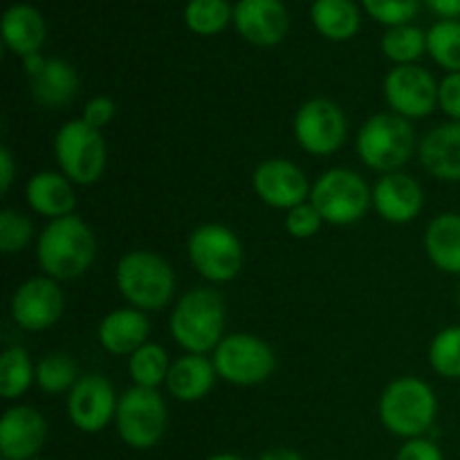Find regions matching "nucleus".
Instances as JSON below:
<instances>
[{"label": "nucleus", "mask_w": 460, "mask_h": 460, "mask_svg": "<svg viewBox=\"0 0 460 460\" xmlns=\"http://www.w3.org/2000/svg\"><path fill=\"white\" fill-rule=\"evenodd\" d=\"M395 460H445V456L436 440L420 436V438L404 440L395 454Z\"/></svg>", "instance_id": "obj_39"}, {"label": "nucleus", "mask_w": 460, "mask_h": 460, "mask_svg": "<svg viewBox=\"0 0 460 460\" xmlns=\"http://www.w3.org/2000/svg\"><path fill=\"white\" fill-rule=\"evenodd\" d=\"M362 7L373 21L386 27L409 25L420 12V0H362Z\"/></svg>", "instance_id": "obj_35"}, {"label": "nucleus", "mask_w": 460, "mask_h": 460, "mask_svg": "<svg viewBox=\"0 0 460 460\" xmlns=\"http://www.w3.org/2000/svg\"><path fill=\"white\" fill-rule=\"evenodd\" d=\"M66 310V295L54 279L39 274L13 290L9 301L12 322L25 332H43L57 326Z\"/></svg>", "instance_id": "obj_13"}, {"label": "nucleus", "mask_w": 460, "mask_h": 460, "mask_svg": "<svg viewBox=\"0 0 460 460\" xmlns=\"http://www.w3.org/2000/svg\"><path fill=\"white\" fill-rule=\"evenodd\" d=\"M54 157L58 171L76 187H90L103 178L108 169V144L103 130L93 128L84 119H70L54 135Z\"/></svg>", "instance_id": "obj_6"}, {"label": "nucleus", "mask_w": 460, "mask_h": 460, "mask_svg": "<svg viewBox=\"0 0 460 460\" xmlns=\"http://www.w3.org/2000/svg\"><path fill=\"white\" fill-rule=\"evenodd\" d=\"M227 326L225 296L216 288L198 286L175 299L169 314V335L184 353L211 355Z\"/></svg>", "instance_id": "obj_2"}, {"label": "nucleus", "mask_w": 460, "mask_h": 460, "mask_svg": "<svg viewBox=\"0 0 460 460\" xmlns=\"http://www.w3.org/2000/svg\"><path fill=\"white\" fill-rule=\"evenodd\" d=\"M382 93L389 111L409 121L425 119L438 108V81L418 63L391 67L382 84Z\"/></svg>", "instance_id": "obj_12"}, {"label": "nucleus", "mask_w": 460, "mask_h": 460, "mask_svg": "<svg viewBox=\"0 0 460 460\" xmlns=\"http://www.w3.org/2000/svg\"><path fill=\"white\" fill-rule=\"evenodd\" d=\"M79 380V364L72 355L48 353L36 362V386L45 395H67Z\"/></svg>", "instance_id": "obj_29"}, {"label": "nucleus", "mask_w": 460, "mask_h": 460, "mask_svg": "<svg viewBox=\"0 0 460 460\" xmlns=\"http://www.w3.org/2000/svg\"><path fill=\"white\" fill-rule=\"evenodd\" d=\"M440 21H460V0H425Z\"/></svg>", "instance_id": "obj_41"}, {"label": "nucleus", "mask_w": 460, "mask_h": 460, "mask_svg": "<svg viewBox=\"0 0 460 460\" xmlns=\"http://www.w3.org/2000/svg\"><path fill=\"white\" fill-rule=\"evenodd\" d=\"M171 362L166 349L157 341H146L142 349L135 350L128 358V376L133 386H144V389H157L166 385Z\"/></svg>", "instance_id": "obj_28"}, {"label": "nucleus", "mask_w": 460, "mask_h": 460, "mask_svg": "<svg viewBox=\"0 0 460 460\" xmlns=\"http://www.w3.org/2000/svg\"><path fill=\"white\" fill-rule=\"evenodd\" d=\"M218 373H216L211 355L184 353L171 362L166 391L178 402H200L214 391Z\"/></svg>", "instance_id": "obj_22"}, {"label": "nucleus", "mask_w": 460, "mask_h": 460, "mask_svg": "<svg viewBox=\"0 0 460 460\" xmlns=\"http://www.w3.org/2000/svg\"><path fill=\"white\" fill-rule=\"evenodd\" d=\"M169 427V407L157 389L130 386L119 395L115 429L121 443L137 452L160 445Z\"/></svg>", "instance_id": "obj_9"}, {"label": "nucleus", "mask_w": 460, "mask_h": 460, "mask_svg": "<svg viewBox=\"0 0 460 460\" xmlns=\"http://www.w3.org/2000/svg\"><path fill=\"white\" fill-rule=\"evenodd\" d=\"M115 286L128 305L157 313L175 304L178 279L173 265L157 252L130 250L117 261Z\"/></svg>", "instance_id": "obj_3"}, {"label": "nucleus", "mask_w": 460, "mask_h": 460, "mask_svg": "<svg viewBox=\"0 0 460 460\" xmlns=\"http://www.w3.org/2000/svg\"><path fill=\"white\" fill-rule=\"evenodd\" d=\"M310 21L323 39L344 43L358 36L362 13L353 0H314L310 7Z\"/></svg>", "instance_id": "obj_26"}, {"label": "nucleus", "mask_w": 460, "mask_h": 460, "mask_svg": "<svg viewBox=\"0 0 460 460\" xmlns=\"http://www.w3.org/2000/svg\"><path fill=\"white\" fill-rule=\"evenodd\" d=\"M97 259V238L81 216L49 220L36 238V261L45 277L54 281H75L93 268Z\"/></svg>", "instance_id": "obj_1"}, {"label": "nucleus", "mask_w": 460, "mask_h": 460, "mask_svg": "<svg viewBox=\"0 0 460 460\" xmlns=\"http://www.w3.org/2000/svg\"><path fill=\"white\" fill-rule=\"evenodd\" d=\"M30 94L39 106L66 108L79 93V72L75 70L70 61L61 57H48L43 67L36 75L27 76Z\"/></svg>", "instance_id": "obj_23"}, {"label": "nucleus", "mask_w": 460, "mask_h": 460, "mask_svg": "<svg viewBox=\"0 0 460 460\" xmlns=\"http://www.w3.org/2000/svg\"><path fill=\"white\" fill-rule=\"evenodd\" d=\"M458 304H460V288H458Z\"/></svg>", "instance_id": "obj_44"}, {"label": "nucleus", "mask_w": 460, "mask_h": 460, "mask_svg": "<svg viewBox=\"0 0 460 460\" xmlns=\"http://www.w3.org/2000/svg\"><path fill=\"white\" fill-rule=\"evenodd\" d=\"M25 202L40 218H66L76 209V184L61 171H39L25 182Z\"/></svg>", "instance_id": "obj_21"}, {"label": "nucleus", "mask_w": 460, "mask_h": 460, "mask_svg": "<svg viewBox=\"0 0 460 460\" xmlns=\"http://www.w3.org/2000/svg\"><path fill=\"white\" fill-rule=\"evenodd\" d=\"M117 404L115 385L102 373L81 376L66 400L67 418L81 434H102L108 425H115Z\"/></svg>", "instance_id": "obj_14"}, {"label": "nucleus", "mask_w": 460, "mask_h": 460, "mask_svg": "<svg viewBox=\"0 0 460 460\" xmlns=\"http://www.w3.org/2000/svg\"><path fill=\"white\" fill-rule=\"evenodd\" d=\"M418 139L413 121L395 112H376L368 117L355 137V151L359 160L376 173L386 175L402 171L418 153Z\"/></svg>", "instance_id": "obj_5"}, {"label": "nucleus", "mask_w": 460, "mask_h": 460, "mask_svg": "<svg viewBox=\"0 0 460 460\" xmlns=\"http://www.w3.org/2000/svg\"><path fill=\"white\" fill-rule=\"evenodd\" d=\"M0 31H3L4 48L21 58L40 52V48L45 43V36H48L43 13L30 3L12 4L3 13Z\"/></svg>", "instance_id": "obj_24"}, {"label": "nucleus", "mask_w": 460, "mask_h": 460, "mask_svg": "<svg viewBox=\"0 0 460 460\" xmlns=\"http://www.w3.org/2000/svg\"><path fill=\"white\" fill-rule=\"evenodd\" d=\"M36 385V364L27 349L9 346L0 355V398L13 402L21 400Z\"/></svg>", "instance_id": "obj_27"}, {"label": "nucleus", "mask_w": 460, "mask_h": 460, "mask_svg": "<svg viewBox=\"0 0 460 460\" xmlns=\"http://www.w3.org/2000/svg\"><path fill=\"white\" fill-rule=\"evenodd\" d=\"M283 225H286L288 236L296 238V241H308V238L317 236L326 223H323L317 207L308 200L292 207V209H288L286 218H283Z\"/></svg>", "instance_id": "obj_36"}, {"label": "nucleus", "mask_w": 460, "mask_h": 460, "mask_svg": "<svg viewBox=\"0 0 460 460\" xmlns=\"http://www.w3.org/2000/svg\"><path fill=\"white\" fill-rule=\"evenodd\" d=\"M427 259L440 272L460 277V214L443 211L429 220L422 236Z\"/></svg>", "instance_id": "obj_25"}, {"label": "nucleus", "mask_w": 460, "mask_h": 460, "mask_svg": "<svg viewBox=\"0 0 460 460\" xmlns=\"http://www.w3.org/2000/svg\"><path fill=\"white\" fill-rule=\"evenodd\" d=\"M296 146L313 157H331L349 137V119L337 102L313 97L299 106L292 121Z\"/></svg>", "instance_id": "obj_11"}, {"label": "nucleus", "mask_w": 460, "mask_h": 460, "mask_svg": "<svg viewBox=\"0 0 460 460\" xmlns=\"http://www.w3.org/2000/svg\"><path fill=\"white\" fill-rule=\"evenodd\" d=\"M31 241H34V225H31L30 216L9 209V207L0 211V250L3 254H21L31 245Z\"/></svg>", "instance_id": "obj_34"}, {"label": "nucleus", "mask_w": 460, "mask_h": 460, "mask_svg": "<svg viewBox=\"0 0 460 460\" xmlns=\"http://www.w3.org/2000/svg\"><path fill=\"white\" fill-rule=\"evenodd\" d=\"M427 54L436 66L460 72V21H438L427 30Z\"/></svg>", "instance_id": "obj_32"}, {"label": "nucleus", "mask_w": 460, "mask_h": 460, "mask_svg": "<svg viewBox=\"0 0 460 460\" xmlns=\"http://www.w3.org/2000/svg\"><path fill=\"white\" fill-rule=\"evenodd\" d=\"M429 367L445 380H460V326H447L434 335L427 350Z\"/></svg>", "instance_id": "obj_33"}, {"label": "nucleus", "mask_w": 460, "mask_h": 460, "mask_svg": "<svg viewBox=\"0 0 460 460\" xmlns=\"http://www.w3.org/2000/svg\"><path fill=\"white\" fill-rule=\"evenodd\" d=\"M117 115V103L112 102L106 94H99V97H93L85 102L84 111H81V119L85 121L93 128L103 130L112 124Z\"/></svg>", "instance_id": "obj_38"}, {"label": "nucleus", "mask_w": 460, "mask_h": 460, "mask_svg": "<svg viewBox=\"0 0 460 460\" xmlns=\"http://www.w3.org/2000/svg\"><path fill=\"white\" fill-rule=\"evenodd\" d=\"M36 460H40V458H36Z\"/></svg>", "instance_id": "obj_45"}, {"label": "nucleus", "mask_w": 460, "mask_h": 460, "mask_svg": "<svg viewBox=\"0 0 460 460\" xmlns=\"http://www.w3.org/2000/svg\"><path fill=\"white\" fill-rule=\"evenodd\" d=\"M187 256L198 277L207 283H229L245 265V250L232 227L223 223L198 225L187 241Z\"/></svg>", "instance_id": "obj_8"}, {"label": "nucleus", "mask_w": 460, "mask_h": 460, "mask_svg": "<svg viewBox=\"0 0 460 460\" xmlns=\"http://www.w3.org/2000/svg\"><path fill=\"white\" fill-rule=\"evenodd\" d=\"M234 27L254 48H274L290 31V13L283 0H238Z\"/></svg>", "instance_id": "obj_17"}, {"label": "nucleus", "mask_w": 460, "mask_h": 460, "mask_svg": "<svg viewBox=\"0 0 460 460\" xmlns=\"http://www.w3.org/2000/svg\"><path fill=\"white\" fill-rule=\"evenodd\" d=\"M218 380L234 386H259L277 371L274 349L252 332H229L211 353Z\"/></svg>", "instance_id": "obj_10"}, {"label": "nucleus", "mask_w": 460, "mask_h": 460, "mask_svg": "<svg viewBox=\"0 0 460 460\" xmlns=\"http://www.w3.org/2000/svg\"><path fill=\"white\" fill-rule=\"evenodd\" d=\"M18 166L13 160V153L9 151V146H0V193H9L13 180H16Z\"/></svg>", "instance_id": "obj_40"}, {"label": "nucleus", "mask_w": 460, "mask_h": 460, "mask_svg": "<svg viewBox=\"0 0 460 460\" xmlns=\"http://www.w3.org/2000/svg\"><path fill=\"white\" fill-rule=\"evenodd\" d=\"M234 22V7L227 0H189L184 25L198 36L223 34Z\"/></svg>", "instance_id": "obj_31"}, {"label": "nucleus", "mask_w": 460, "mask_h": 460, "mask_svg": "<svg viewBox=\"0 0 460 460\" xmlns=\"http://www.w3.org/2000/svg\"><path fill=\"white\" fill-rule=\"evenodd\" d=\"M377 416L391 436L402 440L427 436L438 418V398L434 386L416 376L395 377L382 389Z\"/></svg>", "instance_id": "obj_4"}, {"label": "nucleus", "mask_w": 460, "mask_h": 460, "mask_svg": "<svg viewBox=\"0 0 460 460\" xmlns=\"http://www.w3.org/2000/svg\"><path fill=\"white\" fill-rule=\"evenodd\" d=\"M252 187L259 200L272 209L288 211L310 200L313 182L305 171L286 157H270L254 169Z\"/></svg>", "instance_id": "obj_15"}, {"label": "nucleus", "mask_w": 460, "mask_h": 460, "mask_svg": "<svg viewBox=\"0 0 460 460\" xmlns=\"http://www.w3.org/2000/svg\"><path fill=\"white\" fill-rule=\"evenodd\" d=\"M438 108L449 121H460V72H447L438 81Z\"/></svg>", "instance_id": "obj_37"}, {"label": "nucleus", "mask_w": 460, "mask_h": 460, "mask_svg": "<svg viewBox=\"0 0 460 460\" xmlns=\"http://www.w3.org/2000/svg\"><path fill=\"white\" fill-rule=\"evenodd\" d=\"M259 460H305V458L301 456L299 452H295V449L274 447V449H268V452L261 454Z\"/></svg>", "instance_id": "obj_42"}, {"label": "nucleus", "mask_w": 460, "mask_h": 460, "mask_svg": "<svg viewBox=\"0 0 460 460\" xmlns=\"http://www.w3.org/2000/svg\"><path fill=\"white\" fill-rule=\"evenodd\" d=\"M148 337H151L148 313L133 305L111 310L97 326L99 346L115 358L128 359L135 350L146 344Z\"/></svg>", "instance_id": "obj_19"}, {"label": "nucleus", "mask_w": 460, "mask_h": 460, "mask_svg": "<svg viewBox=\"0 0 460 460\" xmlns=\"http://www.w3.org/2000/svg\"><path fill=\"white\" fill-rule=\"evenodd\" d=\"M382 54L389 58L394 66H413L427 54V31L416 25H398L386 27L385 36L380 40Z\"/></svg>", "instance_id": "obj_30"}, {"label": "nucleus", "mask_w": 460, "mask_h": 460, "mask_svg": "<svg viewBox=\"0 0 460 460\" xmlns=\"http://www.w3.org/2000/svg\"><path fill=\"white\" fill-rule=\"evenodd\" d=\"M418 160L431 178L460 182V121H443L427 130L418 144Z\"/></svg>", "instance_id": "obj_20"}, {"label": "nucleus", "mask_w": 460, "mask_h": 460, "mask_svg": "<svg viewBox=\"0 0 460 460\" xmlns=\"http://www.w3.org/2000/svg\"><path fill=\"white\" fill-rule=\"evenodd\" d=\"M310 202L326 225L349 227L373 209V187H368L358 171L332 166L313 182Z\"/></svg>", "instance_id": "obj_7"}, {"label": "nucleus", "mask_w": 460, "mask_h": 460, "mask_svg": "<svg viewBox=\"0 0 460 460\" xmlns=\"http://www.w3.org/2000/svg\"><path fill=\"white\" fill-rule=\"evenodd\" d=\"M48 420L30 404H13L0 416V460H36L48 440Z\"/></svg>", "instance_id": "obj_16"}, {"label": "nucleus", "mask_w": 460, "mask_h": 460, "mask_svg": "<svg viewBox=\"0 0 460 460\" xmlns=\"http://www.w3.org/2000/svg\"><path fill=\"white\" fill-rule=\"evenodd\" d=\"M205 460H245L241 454H232V452H218V454H211L209 458Z\"/></svg>", "instance_id": "obj_43"}, {"label": "nucleus", "mask_w": 460, "mask_h": 460, "mask_svg": "<svg viewBox=\"0 0 460 460\" xmlns=\"http://www.w3.org/2000/svg\"><path fill=\"white\" fill-rule=\"evenodd\" d=\"M425 189L404 171L386 173L373 184V209L391 225H409L422 214Z\"/></svg>", "instance_id": "obj_18"}]
</instances>
